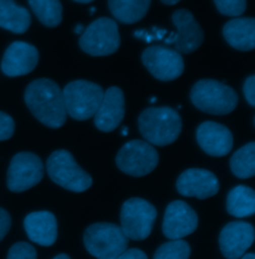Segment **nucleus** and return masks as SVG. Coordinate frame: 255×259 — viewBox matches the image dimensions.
<instances>
[{"instance_id": "nucleus-1", "label": "nucleus", "mask_w": 255, "mask_h": 259, "mask_svg": "<svg viewBox=\"0 0 255 259\" xmlns=\"http://www.w3.org/2000/svg\"><path fill=\"white\" fill-rule=\"evenodd\" d=\"M24 99L33 116L46 127L58 129L66 123L63 93L53 80L41 78L32 81L25 90Z\"/></svg>"}, {"instance_id": "nucleus-2", "label": "nucleus", "mask_w": 255, "mask_h": 259, "mask_svg": "<svg viewBox=\"0 0 255 259\" xmlns=\"http://www.w3.org/2000/svg\"><path fill=\"white\" fill-rule=\"evenodd\" d=\"M139 130L151 145L164 147L176 142L182 132L180 114L169 107H152L141 113Z\"/></svg>"}, {"instance_id": "nucleus-3", "label": "nucleus", "mask_w": 255, "mask_h": 259, "mask_svg": "<svg viewBox=\"0 0 255 259\" xmlns=\"http://www.w3.org/2000/svg\"><path fill=\"white\" fill-rule=\"evenodd\" d=\"M191 103L198 110L211 115H227L235 110L238 95L235 90L214 79L197 81L191 91Z\"/></svg>"}, {"instance_id": "nucleus-4", "label": "nucleus", "mask_w": 255, "mask_h": 259, "mask_svg": "<svg viewBox=\"0 0 255 259\" xmlns=\"http://www.w3.org/2000/svg\"><path fill=\"white\" fill-rule=\"evenodd\" d=\"M84 244L97 259H115L127 250L129 238L117 225L98 223L85 230Z\"/></svg>"}, {"instance_id": "nucleus-5", "label": "nucleus", "mask_w": 255, "mask_h": 259, "mask_svg": "<svg viewBox=\"0 0 255 259\" xmlns=\"http://www.w3.org/2000/svg\"><path fill=\"white\" fill-rule=\"evenodd\" d=\"M67 115L77 121L94 117L104 96L103 88L87 80H76L67 84L63 91Z\"/></svg>"}, {"instance_id": "nucleus-6", "label": "nucleus", "mask_w": 255, "mask_h": 259, "mask_svg": "<svg viewBox=\"0 0 255 259\" xmlns=\"http://www.w3.org/2000/svg\"><path fill=\"white\" fill-rule=\"evenodd\" d=\"M47 171L55 184L74 193H83L93 184L91 176L66 150H58L51 154L47 160Z\"/></svg>"}, {"instance_id": "nucleus-7", "label": "nucleus", "mask_w": 255, "mask_h": 259, "mask_svg": "<svg viewBox=\"0 0 255 259\" xmlns=\"http://www.w3.org/2000/svg\"><path fill=\"white\" fill-rule=\"evenodd\" d=\"M80 48L91 56H109L121 45L119 27L116 21L101 17L93 21L79 39Z\"/></svg>"}, {"instance_id": "nucleus-8", "label": "nucleus", "mask_w": 255, "mask_h": 259, "mask_svg": "<svg viewBox=\"0 0 255 259\" xmlns=\"http://www.w3.org/2000/svg\"><path fill=\"white\" fill-rule=\"evenodd\" d=\"M158 212L149 201L133 197L121 208V228L129 239L141 241L148 238L153 230Z\"/></svg>"}, {"instance_id": "nucleus-9", "label": "nucleus", "mask_w": 255, "mask_h": 259, "mask_svg": "<svg viewBox=\"0 0 255 259\" xmlns=\"http://www.w3.org/2000/svg\"><path fill=\"white\" fill-rule=\"evenodd\" d=\"M159 154L148 142L133 140L125 144L116 157L117 166L125 174L140 178L151 174L158 165Z\"/></svg>"}, {"instance_id": "nucleus-10", "label": "nucleus", "mask_w": 255, "mask_h": 259, "mask_svg": "<svg viewBox=\"0 0 255 259\" xmlns=\"http://www.w3.org/2000/svg\"><path fill=\"white\" fill-rule=\"evenodd\" d=\"M142 62L159 81L169 82L178 79L185 71V61L178 51L169 47L153 45L142 54Z\"/></svg>"}, {"instance_id": "nucleus-11", "label": "nucleus", "mask_w": 255, "mask_h": 259, "mask_svg": "<svg viewBox=\"0 0 255 259\" xmlns=\"http://www.w3.org/2000/svg\"><path fill=\"white\" fill-rule=\"evenodd\" d=\"M44 175V166L38 156L19 153L13 157L7 172V187L13 193L25 192L38 185Z\"/></svg>"}, {"instance_id": "nucleus-12", "label": "nucleus", "mask_w": 255, "mask_h": 259, "mask_svg": "<svg viewBox=\"0 0 255 259\" xmlns=\"http://www.w3.org/2000/svg\"><path fill=\"white\" fill-rule=\"evenodd\" d=\"M172 20L178 29L169 40L175 50L180 54H190L197 50L204 39V34L193 14L188 9H178L172 15Z\"/></svg>"}, {"instance_id": "nucleus-13", "label": "nucleus", "mask_w": 255, "mask_h": 259, "mask_svg": "<svg viewBox=\"0 0 255 259\" xmlns=\"http://www.w3.org/2000/svg\"><path fill=\"white\" fill-rule=\"evenodd\" d=\"M197 225V214L191 206L183 200H175L165 209L162 232L168 239L178 240L194 232Z\"/></svg>"}, {"instance_id": "nucleus-14", "label": "nucleus", "mask_w": 255, "mask_h": 259, "mask_svg": "<svg viewBox=\"0 0 255 259\" xmlns=\"http://www.w3.org/2000/svg\"><path fill=\"white\" fill-rule=\"evenodd\" d=\"M39 61V52L35 46L23 41H15L6 49L1 70L8 77H19L29 74Z\"/></svg>"}, {"instance_id": "nucleus-15", "label": "nucleus", "mask_w": 255, "mask_h": 259, "mask_svg": "<svg viewBox=\"0 0 255 259\" xmlns=\"http://www.w3.org/2000/svg\"><path fill=\"white\" fill-rule=\"evenodd\" d=\"M177 190L182 195L205 199L219 193L220 183L216 175L207 169L190 168L179 177Z\"/></svg>"}, {"instance_id": "nucleus-16", "label": "nucleus", "mask_w": 255, "mask_h": 259, "mask_svg": "<svg viewBox=\"0 0 255 259\" xmlns=\"http://www.w3.org/2000/svg\"><path fill=\"white\" fill-rule=\"evenodd\" d=\"M254 241V228L245 222H232L223 227L220 247L227 259L240 258Z\"/></svg>"}, {"instance_id": "nucleus-17", "label": "nucleus", "mask_w": 255, "mask_h": 259, "mask_svg": "<svg viewBox=\"0 0 255 259\" xmlns=\"http://www.w3.org/2000/svg\"><path fill=\"white\" fill-rule=\"evenodd\" d=\"M125 117V96L116 86L110 87L104 93L102 102L94 115L97 129L110 133L117 129Z\"/></svg>"}, {"instance_id": "nucleus-18", "label": "nucleus", "mask_w": 255, "mask_h": 259, "mask_svg": "<svg viewBox=\"0 0 255 259\" xmlns=\"http://www.w3.org/2000/svg\"><path fill=\"white\" fill-rule=\"evenodd\" d=\"M196 141L199 147L211 157H224L233 147V136L230 130L222 124L207 121L196 130Z\"/></svg>"}, {"instance_id": "nucleus-19", "label": "nucleus", "mask_w": 255, "mask_h": 259, "mask_svg": "<svg viewBox=\"0 0 255 259\" xmlns=\"http://www.w3.org/2000/svg\"><path fill=\"white\" fill-rule=\"evenodd\" d=\"M25 231L29 239L42 246H51L57 239V221L50 211H35L24 221Z\"/></svg>"}, {"instance_id": "nucleus-20", "label": "nucleus", "mask_w": 255, "mask_h": 259, "mask_svg": "<svg viewBox=\"0 0 255 259\" xmlns=\"http://www.w3.org/2000/svg\"><path fill=\"white\" fill-rule=\"evenodd\" d=\"M223 34L226 42L236 50L250 51L255 47L254 18L231 19L223 26Z\"/></svg>"}, {"instance_id": "nucleus-21", "label": "nucleus", "mask_w": 255, "mask_h": 259, "mask_svg": "<svg viewBox=\"0 0 255 259\" xmlns=\"http://www.w3.org/2000/svg\"><path fill=\"white\" fill-rule=\"evenodd\" d=\"M31 24L30 12L15 0H0V27L8 31L23 34Z\"/></svg>"}, {"instance_id": "nucleus-22", "label": "nucleus", "mask_w": 255, "mask_h": 259, "mask_svg": "<svg viewBox=\"0 0 255 259\" xmlns=\"http://www.w3.org/2000/svg\"><path fill=\"white\" fill-rule=\"evenodd\" d=\"M152 0H108L114 17L124 24H134L148 13Z\"/></svg>"}, {"instance_id": "nucleus-23", "label": "nucleus", "mask_w": 255, "mask_h": 259, "mask_svg": "<svg viewBox=\"0 0 255 259\" xmlns=\"http://www.w3.org/2000/svg\"><path fill=\"white\" fill-rule=\"evenodd\" d=\"M227 212L237 219L253 215L255 212V193L246 186L233 188L226 198Z\"/></svg>"}, {"instance_id": "nucleus-24", "label": "nucleus", "mask_w": 255, "mask_h": 259, "mask_svg": "<svg viewBox=\"0 0 255 259\" xmlns=\"http://www.w3.org/2000/svg\"><path fill=\"white\" fill-rule=\"evenodd\" d=\"M34 14L47 27L58 26L63 17V6L60 0H28Z\"/></svg>"}, {"instance_id": "nucleus-25", "label": "nucleus", "mask_w": 255, "mask_h": 259, "mask_svg": "<svg viewBox=\"0 0 255 259\" xmlns=\"http://www.w3.org/2000/svg\"><path fill=\"white\" fill-rule=\"evenodd\" d=\"M232 174L238 179H249L255 175V143L251 142L237 150L230 159Z\"/></svg>"}, {"instance_id": "nucleus-26", "label": "nucleus", "mask_w": 255, "mask_h": 259, "mask_svg": "<svg viewBox=\"0 0 255 259\" xmlns=\"http://www.w3.org/2000/svg\"><path fill=\"white\" fill-rule=\"evenodd\" d=\"M190 255V244L185 240L178 239L161 244L157 249L154 259H189Z\"/></svg>"}, {"instance_id": "nucleus-27", "label": "nucleus", "mask_w": 255, "mask_h": 259, "mask_svg": "<svg viewBox=\"0 0 255 259\" xmlns=\"http://www.w3.org/2000/svg\"><path fill=\"white\" fill-rule=\"evenodd\" d=\"M215 4L223 15L236 17L244 13L247 7V0H214Z\"/></svg>"}, {"instance_id": "nucleus-28", "label": "nucleus", "mask_w": 255, "mask_h": 259, "mask_svg": "<svg viewBox=\"0 0 255 259\" xmlns=\"http://www.w3.org/2000/svg\"><path fill=\"white\" fill-rule=\"evenodd\" d=\"M7 259H37V252L30 243L18 242L9 249Z\"/></svg>"}, {"instance_id": "nucleus-29", "label": "nucleus", "mask_w": 255, "mask_h": 259, "mask_svg": "<svg viewBox=\"0 0 255 259\" xmlns=\"http://www.w3.org/2000/svg\"><path fill=\"white\" fill-rule=\"evenodd\" d=\"M15 124L13 119L6 113L0 112V141H6L13 136Z\"/></svg>"}, {"instance_id": "nucleus-30", "label": "nucleus", "mask_w": 255, "mask_h": 259, "mask_svg": "<svg viewBox=\"0 0 255 259\" xmlns=\"http://www.w3.org/2000/svg\"><path fill=\"white\" fill-rule=\"evenodd\" d=\"M243 94L251 107L255 106V76L251 75L246 78L243 84Z\"/></svg>"}, {"instance_id": "nucleus-31", "label": "nucleus", "mask_w": 255, "mask_h": 259, "mask_svg": "<svg viewBox=\"0 0 255 259\" xmlns=\"http://www.w3.org/2000/svg\"><path fill=\"white\" fill-rule=\"evenodd\" d=\"M11 227V218L9 213L0 208V241L5 237Z\"/></svg>"}, {"instance_id": "nucleus-32", "label": "nucleus", "mask_w": 255, "mask_h": 259, "mask_svg": "<svg viewBox=\"0 0 255 259\" xmlns=\"http://www.w3.org/2000/svg\"><path fill=\"white\" fill-rule=\"evenodd\" d=\"M115 259H148L147 254L139 248H132L124 251L121 255Z\"/></svg>"}, {"instance_id": "nucleus-33", "label": "nucleus", "mask_w": 255, "mask_h": 259, "mask_svg": "<svg viewBox=\"0 0 255 259\" xmlns=\"http://www.w3.org/2000/svg\"><path fill=\"white\" fill-rule=\"evenodd\" d=\"M163 4L165 5H176L177 3H179L181 0H160Z\"/></svg>"}, {"instance_id": "nucleus-34", "label": "nucleus", "mask_w": 255, "mask_h": 259, "mask_svg": "<svg viewBox=\"0 0 255 259\" xmlns=\"http://www.w3.org/2000/svg\"><path fill=\"white\" fill-rule=\"evenodd\" d=\"M241 259H255V255L253 253H247L245 255H242Z\"/></svg>"}, {"instance_id": "nucleus-35", "label": "nucleus", "mask_w": 255, "mask_h": 259, "mask_svg": "<svg viewBox=\"0 0 255 259\" xmlns=\"http://www.w3.org/2000/svg\"><path fill=\"white\" fill-rule=\"evenodd\" d=\"M53 259H71L67 254H64V253H61V254H59V255H57V256H55Z\"/></svg>"}, {"instance_id": "nucleus-36", "label": "nucleus", "mask_w": 255, "mask_h": 259, "mask_svg": "<svg viewBox=\"0 0 255 259\" xmlns=\"http://www.w3.org/2000/svg\"><path fill=\"white\" fill-rule=\"evenodd\" d=\"M74 1H76V2H79V3H84V4H86V3H90V2H93L94 0H74Z\"/></svg>"}]
</instances>
